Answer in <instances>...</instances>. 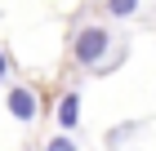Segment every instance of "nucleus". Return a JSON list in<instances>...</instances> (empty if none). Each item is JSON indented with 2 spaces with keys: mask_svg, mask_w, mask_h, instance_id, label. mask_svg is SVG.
<instances>
[{
  "mask_svg": "<svg viewBox=\"0 0 156 151\" xmlns=\"http://www.w3.org/2000/svg\"><path fill=\"white\" fill-rule=\"evenodd\" d=\"M112 49H116V36L107 31L103 22H89V27H80V31L72 36V58L80 62L85 71H103V67H112Z\"/></svg>",
  "mask_w": 156,
  "mask_h": 151,
  "instance_id": "nucleus-1",
  "label": "nucleus"
},
{
  "mask_svg": "<svg viewBox=\"0 0 156 151\" xmlns=\"http://www.w3.org/2000/svg\"><path fill=\"white\" fill-rule=\"evenodd\" d=\"M36 111H40L36 89H27V84H13V89H9V116L27 125V120H36Z\"/></svg>",
  "mask_w": 156,
  "mask_h": 151,
  "instance_id": "nucleus-2",
  "label": "nucleus"
},
{
  "mask_svg": "<svg viewBox=\"0 0 156 151\" xmlns=\"http://www.w3.org/2000/svg\"><path fill=\"white\" fill-rule=\"evenodd\" d=\"M58 125H62V133H72V129L80 125V93L76 89H67L58 98Z\"/></svg>",
  "mask_w": 156,
  "mask_h": 151,
  "instance_id": "nucleus-3",
  "label": "nucleus"
},
{
  "mask_svg": "<svg viewBox=\"0 0 156 151\" xmlns=\"http://www.w3.org/2000/svg\"><path fill=\"white\" fill-rule=\"evenodd\" d=\"M103 9H107L112 18H134V13H138V0H103Z\"/></svg>",
  "mask_w": 156,
  "mask_h": 151,
  "instance_id": "nucleus-4",
  "label": "nucleus"
},
{
  "mask_svg": "<svg viewBox=\"0 0 156 151\" xmlns=\"http://www.w3.org/2000/svg\"><path fill=\"white\" fill-rule=\"evenodd\" d=\"M45 151H80V147L72 142V133H58V138H49V142H45Z\"/></svg>",
  "mask_w": 156,
  "mask_h": 151,
  "instance_id": "nucleus-5",
  "label": "nucleus"
},
{
  "mask_svg": "<svg viewBox=\"0 0 156 151\" xmlns=\"http://www.w3.org/2000/svg\"><path fill=\"white\" fill-rule=\"evenodd\" d=\"M9 76V58H5V49H0V80Z\"/></svg>",
  "mask_w": 156,
  "mask_h": 151,
  "instance_id": "nucleus-6",
  "label": "nucleus"
}]
</instances>
